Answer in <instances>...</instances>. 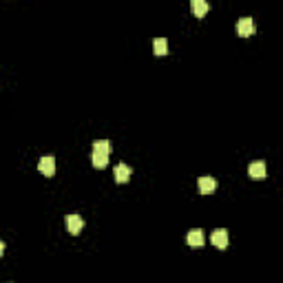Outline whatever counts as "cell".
Instances as JSON below:
<instances>
[{
	"instance_id": "obj_10",
	"label": "cell",
	"mask_w": 283,
	"mask_h": 283,
	"mask_svg": "<svg viewBox=\"0 0 283 283\" xmlns=\"http://www.w3.org/2000/svg\"><path fill=\"white\" fill-rule=\"evenodd\" d=\"M190 11H193L197 18H203L208 11V2H203V0H193V2H190Z\"/></svg>"
},
{
	"instance_id": "obj_6",
	"label": "cell",
	"mask_w": 283,
	"mask_h": 283,
	"mask_svg": "<svg viewBox=\"0 0 283 283\" xmlns=\"http://www.w3.org/2000/svg\"><path fill=\"white\" fill-rule=\"evenodd\" d=\"M197 186H199V190H201V195H210L212 190L217 188V179L210 175H203V177H199Z\"/></svg>"
},
{
	"instance_id": "obj_9",
	"label": "cell",
	"mask_w": 283,
	"mask_h": 283,
	"mask_svg": "<svg viewBox=\"0 0 283 283\" xmlns=\"http://www.w3.org/2000/svg\"><path fill=\"white\" fill-rule=\"evenodd\" d=\"M113 150V144L109 140H95L93 142V153H100V155H111Z\"/></svg>"
},
{
	"instance_id": "obj_7",
	"label": "cell",
	"mask_w": 283,
	"mask_h": 283,
	"mask_svg": "<svg viewBox=\"0 0 283 283\" xmlns=\"http://www.w3.org/2000/svg\"><path fill=\"white\" fill-rule=\"evenodd\" d=\"M131 166H126V164H117L115 166V170H113V175H115V181L117 184H126L128 179H131Z\"/></svg>"
},
{
	"instance_id": "obj_14",
	"label": "cell",
	"mask_w": 283,
	"mask_h": 283,
	"mask_svg": "<svg viewBox=\"0 0 283 283\" xmlns=\"http://www.w3.org/2000/svg\"><path fill=\"white\" fill-rule=\"evenodd\" d=\"M7 283H9V281H7Z\"/></svg>"
},
{
	"instance_id": "obj_13",
	"label": "cell",
	"mask_w": 283,
	"mask_h": 283,
	"mask_svg": "<svg viewBox=\"0 0 283 283\" xmlns=\"http://www.w3.org/2000/svg\"><path fill=\"white\" fill-rule=\"evenodd\" d=\"M2 255H4V241L0 239V256H2Z\"/></svg>"
},
{
	"instance_id": "obj_5",
	"label": "cell",
	"mask_w": 283,
	"mask_h": 283,
	"mask_svg": "<svg viewBox=\"0 0 283 283\" xmlns=\"http://www.w3.org/2000/svg\"><path fill=\"white\" fill-rule=\"evenodd\" d=\"M38 170L42 172L44 177H53V172H56V159H53L51 155H44L38 162Z\"/></svg>"
},
{
	"instance_id": "obj_1",
	"label": "cell",
	"mask_w": 283,
	"mask_h": 283,
	"mask_svg": "<svg viewBox=\"0 0 283 283\" xmlns=\"http://www.w3.org/2000/svg\"><path fill=\"white\" fill-rule=\"evenodd\" d=\"M66 228H69L71 234H80L84 228V219L78 215V212H71V215H66Z\"/></svg>"
},
{
	"instance_id": "obj_2",
	"label": "cell",
	"mask_w": 283,
	"mask_h": 283,
	"mask_svg": "<svg viewBox=\"0 0 283 283\" xmlns=\"http://www.w3.org/2000/svg\"><path fill=\"white\" fill-rule=\"evenodd\" d=\"M237 33L241 35V38H248V35H252V33H255V20H252L250 16L239 18V22H237Z\"/></svg>"
},
{
	"instance_id": "obj_12",
	"label": "cell",
	"mask_w": 283,
	"mask_h": 283,
	"mask_svg": "<svg viewBox=\"0 0 283 283\" xmlns=\"http://www.w3.org/2000/svg\"><path fill=\"white\" fill-rule=\"evenodd\" d=\"M91 162L95 168H104L109 164V155H100V153H91Z\"/></svg>"
},
{
	"instance_id": "obj_8",
	"label": "cell",
	"mask_w": 283,
	"mask_h": 283,
	"mask_svg": "<svg viewBox=\"0 0 283 283\" xmlns=\"http://www.w3.org/2000/svg\"><path fill=\"white\" fill-rule=\"evenodd\" d=\"M186 241H188V246H193V248H201L203 241H206V237H203V230H199V228L190 230L188 237H186Z\"/></svg>"
},
{
	"instance_id": "obj_3",
	"label": "cell",
	"mask_w": 283,
	"mask_h": 283,
	"mask_svg": "<svg viewBox=\"0 0 283 283\" xmlns=\"http://www.w3.org/2000/svg\"><path fill=\"white\" fill-rule=\"evenodd\" d=\"M210 243H212L215 248H219V250H224V248L228 246V230H224V228L212 230V234H210Z\"/></svg>"
},
{
	"instance_id": "obj_11",
	"label": "cell",
	"mask_w": 283,
	"mask_h": 283,
	"mask_svg": "<svg viewBox=\"0 0 283 283\" xmlns=\"http://www.w3.org/2000/svg\"><path fill=\"white\" fill-rule=\"evenodd\" d=\"M153 49H155V56H166L168 53V40L166 38H155Z\"/></svg>"
},
{
	"instance_id": "obj_4",
	"label": "cell",
	"mask_w": 283,
	"mask_h": 283,
	"mask_svg": "<svg viewBox=\"0 0 283 283\" xmlns=\"http://www.w3.org/2000/svg\"><path fill=\"white\" fill-rule=\"evenodd\" d=\"M248 175L252 177V179H265L268 177V168H265V162H252L250 166H248Z\"/></svg>"
}]
</instances>
